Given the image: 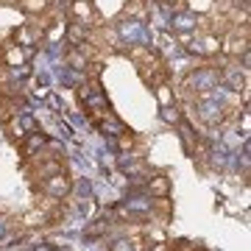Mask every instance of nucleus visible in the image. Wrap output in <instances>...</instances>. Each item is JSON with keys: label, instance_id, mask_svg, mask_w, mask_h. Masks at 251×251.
Segmentation results:
<instances>
[{"label": "nucleus", "instance_id": "3", "mask_svg": "<svg viewBox=\"0 0 251 251\" xmlns=\"http://www.w3.org/2000/svg\"><path fill=\"white\" fill-rule=\"evenodd\" d=\"M221 50L229 56L246 53V36H226V39H221Z\"/></svg>", "mask_w": 251, "mask_h": 251}, {"label": "nucleus", "instance_id": "11", "mask_svg": "<svg viewBox=\"0 0 251 251\" xmlns=\"http://www.w3.org/2000/svg\"><path fill=\"white\" fill-rule=\"evenodd\" d=\"M131 143H134L131 137H120V148H131Z\"/></svg>", "mask_w": 251, "mask_h": 251}, {"label": "nucleus", "instance_id": "5", "mask_svg": "<svg viewBox=\"0 0 251 251\" xmlns=\"http://www.w3.org/2000/svg\"><path fill=\"white\" fill-rule=\"evenodd\" d=\"M28 56H31V48L20 50V48L14 45V48H9V50H6V64H9V67H20V64L28 59Z\"/></svg>", "mask_w": 251, "mask_h": 251}, {"label": "nucleus", "instance_id": "4", "mask_svg": "<svg viewBox=\"0 0 251 251\" xmlns=\"http://www.w3.org/2000/svg\"><path fill=\"white\" fill-rule=\"evenodd\" d=\"M45 190L50 193V196H64V193L70 190V179H67V176H62V173H56L53 179L45 184Z\"/></svg>", "mask_w": 251, "mask_h": 251}, {"label": "nucleus", "instance_id": "10", "mask_svg": "<svg viewBox=\"0 0 251 251\" xmlns=\"http://www.w3.org/2000/svg\"><path fill=\"white\" fill-rule=\"evenodd\" d=\"M159 100L162 103H171V90L168 87H159Z\"/></svg>", "mask_w": 251, "mask_h": 251}, {"label": "nucleus", "instance_id": "8", "mask_svg": "<svg viewBox=\"0 0 251 251\" xmlns=\"http://www.w3.org/2000/svg\"><path fill=\"white\" fill-rule=\"evenodd\" d=\"M151 190H153V193H159V196H162V193H168V179H162V176H159V179H153L151 181Z\"/></svg>", "mask_w": 251, "mask_h": 251}, {"label": "nucleus", "instance_id": "2", "mask_svg": "<svg viewBox=\"0 0 251 251\" xmlns=\"http://www.w3.org/2000/svg\"><path fill=\"white\" fill-rule=\"evenodd\" d=\"M87 28H84V23H73L70 28H67V42H70L73 48H78V50H84V42H87Z\"/></svg>", "mask_w": 251, "mask_h": 251}, {"label": "nucleus", "instance_id": "6", "mask_svg": "<svg viewBox=\"0 0 251 251\" xmlns=\"http://www.w3.org/2000/svg\"><path fill=\"white\" fill-rule=\"evenodd\" d=\"M20 6H23V11H28V14H42V11L50 6V0H23Z\"/></svg>", "mask_w": 251, "mask_h": 251}, {"label": "nucleus", "instance_id": "1", "mask_svg": "<svg viewBox=\"0 0 251 251\" xmlns=\"http://www.w3.org/2000/svg\"><path fill=\"white\" fill-rule=\"evenodd\" d=\"M70 11H73V17L78 20V23H90V20L95 17L90 0H70Z\"/></svg>", "mask_w": 251, "mask_h": 251}, {"label": "nucleus", "instance_id": "7", "mask_svg": "<svg viewBox=\"0 0 251 251\" xmlns=\"http://www.w3.org/2000/svg\"><path fill=\"white\" fill-rule=\"evenodd\" d=\"M45 145V134H39V131H34V134L28 137V145H25V151H36V148H42Z\"/></svg>", "mask_w": 251, "mask_h": 251}, {"label": "nucleus", "instance_id": "9", "mask_svg": "<svg viewBox=\"0 0 251 251\" xmlns=\"http://www.w3.org/2000/svg\"><path fill=\"white\" fill-rule=\"evenodd\" d=\"M67 62H70L73 67H84V64H87V59H84L81 53H70V56H67Z\"/></svg>", "mask_w": 251, "mask_h": 251}]
</instances>
